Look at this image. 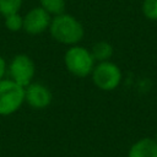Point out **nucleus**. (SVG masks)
Returning <instances> with one entry per match:
<instances>
[{
  "mask_svg": "<svg viewBox=\"0 0 157 157\" xmlns=\"http://www.w3.org/2000/svg\"><path fill=\"white\" fill-rule=\"evenodd\" d=\"M49 27L53 38L63 44H76L83 37L82 25L71 15H56Z\"/></svg>",
  "mask_w": 157,
  "mask_h": 157,
  "instance_id": "nucleus-1",
  "label": "nucleus"
},
{
  "mask_svg": "<svg viewBox=\"0 0 157 157\" xmlns=\"http://www.w3.org/2000/svg\"><path fill=\"white\" fill-rule=\"evenodd\" d=\"M25 101V88L13 80H0V115L15 113Z\"/></svg>",
  "mask_w": 157,
  "mask_h": 157,
  "instance_id": "nucleus-2",
  "label": "nucleus"
},
{
  "mask_svg": "<svg viewBox=\"0 0 157 157\" xmlns=\"http://www.w3.org/2000/svg\"><path fill=\"white\" fill-rule=\"evenodd\" d=\"M66 69L75 76L85 77L93 70L94 59L86 48L83 47H72L70 48L64 56Z\"/></svg>",
  "mask_w": 157,
  "mask_h": 157,
  "instance_id": "nucleus-3",
  "label": "nucleus"
},
{
  "mask_svg": "<svg viewBox=\"0 0 157 157\" xmlns=\"http://www.w3.org/2000/svg\"><path fill=\"white\" fill-rule=\"evenodd\" d=\"M92 78L94 85L103 91H112L118 87L121 81L120 69L110 61H101L92 70Z\"/></svg>",
  "mask_w": 157,
  "mask_h": 157,
  "instance_id": "nucleus-4",
  "label": "nucleus"
},
{
  "mask_svg": "<svg viewBox=\"0 0 157 157\" xmlns=\"http://www.w3.org/2000/svg\"><path fill=\"white\" fill-rule=\"evenodd\" d=\"M11 78L22 87H27L34 76V64L26 54L16 55L10 64Z\"/></svg>",
  "mask_w": 157,
  "mask_h": 157,
  "instance_id": "nucleus-5",
  "label": "nucleus"
},
{
  "mask_svg": "<svg viewBox=\"0 0 157 157\" xmlns=\"http://www.w3.org/2000/svg\"><path fill=\"white\" fill-rule=\"evenodd\" d=\"M50 15L43 7L32 9L23 17V29L29 34H38L44 32L50 26Z\"/></svg>",
  "mask_w": 157,
  "mask_h": 157,
  "instance_id": "nucleus-6",
  "label": "nucleus"
},
{
  "mask_svg": "<svg viewBox=\"0 0 157 157\" xmlns=\"http://www.w3.org/2000/svg\"><path fill=\"white\" fill-rule=\"evenodd\" d=\"M25 101L34 109H43L50 104L52 93L40 83H29L25 90Z\"/></svg>",
  "mask_w": 157,
  "mask_h": 157,
  "instance_id": "nucleus-7",
  "label": "nucleus"
},
{
  "mask_svg": "<svg viewBox=\"0 0 157 157\" xmlns=\"http://www.w3.org/2000/svg\"><path fill=\"white\" fill-rule=\"evenodd\" d=\"M128 157H157V142L152 139H141L131 146Z\"/></svg>",
  "mask_w": 157,
  "mask_h": 157,
  "instance_id": "nucleus-8",
  "label": "nucleus"
},
{
  "mask_svg": "<svg viewBox=\"0 0 157 157\" xmlns=\"http://www.w3.org/2000/svg\"><path fill=\"white\" fill-rule=\"evenodd\" d=\"M94 60L98 61H108V59L113 55V47L108 42H98L92 47L91 52Z\"/></svg>",
  "mask_w": 157,
  "mask_h": 157,
  "instance_id": "nucleus-9",
  "label": "nucleus"
},
{
  "mask_svg": "<svg viewBox=\"0 0 157 157\" xmlns=\"http://www.w3.org/2000/svg\"><path fill=\"white\" fill-rule=\"evenodd\" d=\"M40 4L49 15H61L65 10V0H40Z\"/></svg>",
  "mask_w": 157,
  "mask_h": 157,
  "instance_id": "nucleus-10",
  "label": "nucleus"
},
{
  "mask_svg": "<svg viewBox=\"0 0 157 157\" xmlns=\"http://www.w3.org/2000/svg\"><path fill=\"white\" fill-rule=\"evenodd\" d=\"M22 6V0H0V13L5 17L17 13Z\"/></svg>",
  "mask_w": 157,
  "mask_h": 157,
  "instance_id": "nucleus-11",
  "label": "nucleus"
},
{
  "mask_svg": "<svg viewBox=\"0 0 157 157\" xmlns=\"http://www.w3.org/2000/svg\"><path fill=\"white\" fill-rule=\"evenodd\" d=\"M5 26L7 29L16 32L20 31L23 27V18L18 15V13H13V15H9L5 17Z\"/></svg>",
  "mask_w": 157,
  "mask_h": 157,
  "instance_id": "nucleus-12",
  "label": "nucleus"
},
{
  "mask_svg": "<svg viewBox=\"0 0 157 157\" xmlns=\"http://www.w3.org/2000/svg\"><path fill=\"white\" fill-rule=\"evenodd\" d=\"M142 12L148 20L157 21V0H144Z\"/></svg>",
  "mask_w": 157,
  "mask_h": 157,
  "instance_id": "nucleus-13",
  "label": "nucleus"
},
{
  "mask_svg": "<svg viewBox=\"0 0 157 157\" xmlns=\"http://www.w3.org/2000/svg\"><path fill=\"white\" fill-rule=\"evenodd\" d=\"M5 69H6L5 60H4V58L0 55V80L2 78V76H4V74H5Z\"/></svg>",
  "mask_w": 157,
  "mask_h": 157,
  "instance_id": "nucleus-14",
  "label": "nucleus"
},
{
  "mask_svg": "<svg viewBox=\"0 0 157 157\" xmlns=\"http://www.w3.org/2000/svg\"><path fill=\"white\" fill-rule=\"evenodd\" d=\"M156 142H157V137H156Z\"/></svg>",
  "mask_w": 157,
  "mask_h": 157,
  "instance_id": "nucleus-15",
  "label": "nucleus"
}]
</instances>
